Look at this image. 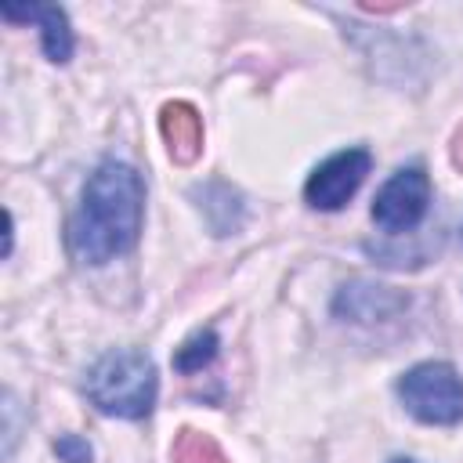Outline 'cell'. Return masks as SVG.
<instances>
[{"instance_id":"6da1fadb","label":"cell","mask_w":463,"mask_h":463,"mask_svg":"<svg viewBox=\"0 0 463 463\" xmlns=\"http://www.w3.org/2000/svg\"><path fill=\"white\" fill-rule=\"evenodd\" d=\"M145 210L141 174L127 163L105 159L83 184L80 206L69 221V246L83 264H109L137 246Z\"/></svg>"},{"instance_id":"7a4b0ae2","label":"cell","mask_w":463,"mask_h":463,"mask_svg":"<svg viewBox=\"0 0 463 463\" xmlns=\"http://www.w3.org/2000/svg\"><path fill=\"white\" fill-rule=\"evenodd\" d=\"M83 387H87V398L98 405V412L119 416V420H141L156 405L159 380H156V365L145 351L116 347L90 365Z\"/></svg>"},{"instance_id":"3957f363","label":"cell","mask_w":463,"mask_h":463,"mask_svg":"<svg viewBox=\"0 0 463 463\" xmlns=\"http://www.w3.org/2000/svg\"><path fill=\"white\" fill-rule=\"evenodd\" d=\"M402 405L434 427H452L463 420V376L449 362H420L398 380Z\"/></svg>"},{"instance_id":"277c9868","label":"cell","mask_w":463,"mask_h":463,"mask_svg":"<svg viewBox=\"0 0 463 463\" xmlns=\"http://www.w3.org/2000/svg\"><path fill=\"white\" fill-rule=\"evenodd\" d=\"M430 206V181L423 174V166H402L394 170V177L376 192L373 199V221L383 232H412Z\"/></svg>"},{"instance_id":"5b68a950","label":"cell","mask_w":463,"mask_h":463,"mask_svg":"<svg viewBox=\"0 0 463 463\" xmlns=\"http://www.w3.org/2000/svg\"><path fill=\"white\" fill-rule=\"evenodd\" d=\"M373 159L365 148H347V152H336L329 156L326 163H318L304 184V199L307 206L315 210H340L354 192L358 184L365 181Z\"/></svg>"},{"instance_id":"8992f818","label":"cell","mask_w":463,"mask_h":463,"mask_svg":"<svg viewBox=\"0 0 463 463\" xmlns=\"http://www.w3.org/2000/svg\"><path fill=\"white\" fill-rule=\"evenodd\" d=\"M0 18L7 22H36L40 25V40H43V54L61 65L72 58V29L69 18L58 4H4Z\"/></svg>"},{"instance_id":"52a82bcc","label":"cell","mask_w":463,"mask_h":463,"mask_svg":"<svg viewBox=\"0 0 463 463\" xmlns=\"http://www.w3.org/2000/svg\"><path fill=\"white\" fill-rule=\"evenodd\" d=\"M159 134L174 163L188 166L203 156V119L188 101H166L159 112Z\"/></svg>"},{"instance_id":"ba28073f","label":"cell","mask_w":463,"mask_h":463,"mask_svg":"<svg viewBox=\"0 0 463 463\" xmlns=\"http://www.w3.org/2000/svg\"><path fill=\"white\" fill-rule=\"evenodd\" d=\"M405 304V297L391 293L387 286H344V293L336 297V311L354 318V322H380L387 315H394L398 307Z\"/></svg>"},{"instance_id":"9c48e42d","label":"cell","mask_w":463,"mask_h":463,"mask_svg":"<svg viewBox=\"0 0 463 463\" xmlns=\"http://www.w3.org/2000/svg\"><path fill=\"white\" fill-rule=\"evenodd\" d=\"M170 459H174V463H228V456L221 452V445H217L206 430H192V427H184V430L174 438Z\"/></svg>"},{"instance_id":"30bf717a","label":"cell","mask_w":463,"mask_h":463,"mask_svg":"<svg viewBox=\"0 0 463 463\" xmlns=\"http://www.w3.org/2000/svg\"><path fill=\"white\" fill-rule=\"evenodd\" d=\"M217 333L213 329H199V333H192L181 347H177V354H174V365L181 369V373H199L203 365H210L213 358H217Z\"/></svg>"},{"instance_id":"8fae6325","label":"cell","mask_w":463,"mask_h":463,"mask_svg":"<svg viewBox=\"0 0 463 463\" xmlns=\"http://www.w3.org/2000/svg\"><path fill=\"white\" fill-rule=\"evenodd\" d=\"M54 449H58V456H61L65 463H87V459H90V445H87L83 438H72V434L61 438Z\"/></svg>"},{"instance_id":"7c38bea8","label":"cell","mask_w":463,"mask_h":463,"mask_svg":"<svg viewBox=\"0 0 463 463\" xmlns=\"http://www.w3.org/2000/svg\"><path fill=\"white\" fill-rule=\"evenodd\" d=\"M452 163L463 170V123H459L456 134H452Z\"/></svg>"},{"instance_id":"4fadbf2b","label":"cell","mask_w":463,"mask_h":463,"mask_svg":"<svg viewBox=\"0 0 463 463\" xmlns=\"http://www.w3.org/2000/svg\"><path fill=\"white\" fill-rule=\"evenodd\" d=\"M391 463H416V459H391Z\"/></svg>"}]
</instances>
